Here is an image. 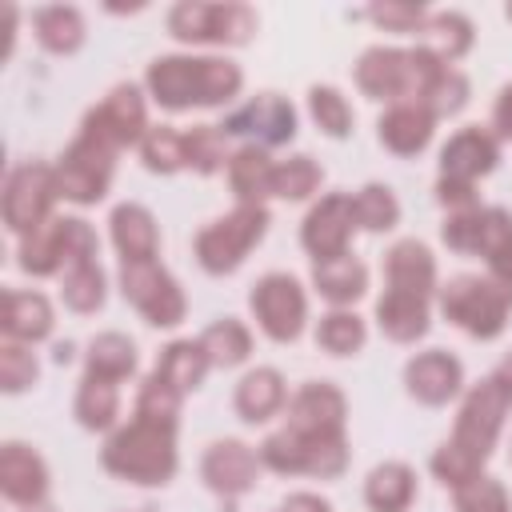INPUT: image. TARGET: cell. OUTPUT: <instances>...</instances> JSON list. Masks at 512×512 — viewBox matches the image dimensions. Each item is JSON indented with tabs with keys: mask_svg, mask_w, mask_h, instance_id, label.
Wrapping results in <instances>:
<instances>
[{
	"mask_svg": "<svg viewBox=\"0 0 512 512\" xmlns=\"http://www.w3.org/2000/svg\"><path fill=\"white\" fill-rule=\"evenodd\" d=\"M148 92L160 108L184 112L192 104H224L240 92V68L220 56H160L148 64Z\"/></svg>",
	"mask_w": 512,
	"mask_h": 512,
	"instance_id": "obj_1",
	"label": "cell"
},
{
	"mask_svg": "<svg viewBox=\"0 0 512 512\" xmlns=\"http://www.w3.org/2000/svg\"><path fill=\"white\" fill-rule=\"evenodd\" d=\"M104 468L132 484H168L176 472V416L140 412L104 444Z\"/></svg>",
	"mask_w": 512,
	"mask_h": 512,
	"instance_id": "obj_2",
	"label": "cell"
},
{
	"mask_svg": "<svg viewBox=\"0 0 512 512\" xmlns=\"http://www.w3.org/2000/svg\"><path fill=\"white\" fill-rule=\"evenodd\" d=\"M444 76V64L424 48H368L356 64V84L372 100H396V104H424L436 80Z\"/></svg>",
	"mask_w": 512,
	"mask_h": 512,
	"instance_id": "obj_3",
	"label": "cell"
},
{
	"mask_svg": "<svg viewBox=\"0 0 512 512\" xmlns=\"http://www.w3.org/2000/svg\"><path fill=\"white\" fill-rule=\"evenodd\" d=\"M512 408V356L488 376L480 380L464 404H460V416H456V432L448 444H456L460 452H468L472 460H488V452L496 448V436L504 428V412Z\"/></svg>",
	"mask_w": 512,
	"mask_h": 512,
	"instance_id": "obj_4",
	"label": "cell"
},
{
	"mask_svg": "<svg viewBox=\"0 0 512 512\" xmlns=\"http://www.w3.org/2000/svg\"><path fill=\"white\" fill-rule=\"evenodd\" d=\"M264 232H268V208L264 204H240L228 216L212 220L196 236V260L204 272L224 276V272L240 268V260L252 252V244H260Z\"/></svg>",
	"mask_w": 512,
	"mask_h": 512,
	"instance_id": "obj_5",
	"label": "cell"
},
{
	"mask_svg": "<svg viewBox=\"0 0 512 512\" xmlns=\"http://www.w3.org/2000/svg\"><path fill=\"white\" fill-rule=\"evenodd\" d=\"M260 464H268L280 476L308 472V476L332 480L348 468V444L344 436H304V432L280 428L260 444Z\"/></svg>",
	"mask_w": 512,
	"mask_h": 512,
	"instance_id": "obj_6",
	"label": "cell"
},
{
	"mask_svg": "<svg viewBox=\"0 0 512 512\" xmlns=\"http://www.w3.org/2000/svg\"><path fill=\"white\" fill-rule=\"evenodd\" d=\"M508 296L492 284V280H480V276H452L444 288H440V308L444 316L464 328L468 336L476 340H496L508 324Z\"/></svg>",
	"mask_w": 512,
	"mask_h": 512,
	"instance_id": "obj_7",
	"label": "cell"
},
{
	"mask_svg": "<svg viewBox=\"0 0 512 512\" xmlns=\"http://www.w3.org/2000/svg\"><path fill=\"white\" fill-rule=\"evenodd\" d=\"M168 28L184 44H244L256 32L248 4H196L184 0L168 12Z\"/></svg>",
	"mask_w": 512,
	"mask_h": 512,
	"instance_id": "obj_8",
	"label": "cell"
},
{
	"mask_svg": "<svg viewBox=\"0 0 512 512\" xmlns=\"http://www.w3.org/2000/svg\"><path fill=\"white\" fill-rule=\"evenodd\" d=\"M120 288H124V300H132V308L148 324L172 328L184 320V308H188L184 292L156 260H120Z\"/></svg>",
	"mask_w": 512,
	"mask_h": 512,
	"instance_id": "obj_9",
	"label": "cell"
},
{
	"mask_svg": "<svg viewBox=\"0 0 512 512\" xmlns=\"http://www.w3.org/2000/svg\"><path fill=\"white\" fill-rule=\"evenodd\" d=\"M56 196H60L56 168L36 164V160L12 168L8 184H4V224L20 236L36 232L40 224H48V208Z\"/></svg>",
	"mask_w": 512,
	"mask_h": 512,
	"instance_id": "obj_10",
	"label": "cell"
},
{
	"mask_svg": "<svg viewBox=\"0 0 512 512\" xmlns=\"http://www.w3.org/2000/svg\"><path fill=\"white\" fill-rule=\"evenodd\" d=\"M84 136L100 140L104 148L120 152L128 144H140L144 132H148V120H144V100H140V88L136 84H116L88 116H84Z\"/></svg>",
	"mask_w": 512,
	"mask_h": 512,
	"instance_id": "obj_11",
	"label": "cell"
},
{
	"mask_svg": "<svg viewBox=\"0 0 512 512\" xmlns=\"http://www.w3.org/2000/svg\"><path fill=\"white\" fill-rule=\"evenodd\" d=\"M112 148H104L100 140L92 136H76L72 148L60 156L56 164V184H60V196L64 200H76V204H96L104 192H108V180H112Z\"/></svg>",
	"mask_w": 512,
	"mask_h": 512,
	"instance_id": "obj_12",
	"label": "cell"
},
{
	"mask_svg": "<svg viewBox=\"0 0 512 512\" xmlns=\"http://www.w3.org/2000/svg\"><path fill=\"white\" fill-rule=\"evenodd\" d=\"M248 304H252L260 328H264L276 344H288V340L300 336L308 304H304L300 284H296L288 272H268V276H260V280L252 284Z\"/></svg>",
	"mask_w": 512,
	"mask_h": 512,
	"instance_id": "obj_13",
	"label": "cell"
},
{
	"mask_svg": "<svg viewBox=\"0 0 512 512\" xmlns=\"http://www.w3.org/2000/svg\"><path fill=\"white\" fill-rule=\"evenodd\" d=\"M96 232L72 216V252H68V264H64V304L72 312H96L104 304V272L96 264Z\"/></svg>",
	"mask_w": 512,
	"mask_h": 512,
	"instance_id": "obj_14",
	"label": "cell"
},
{
	"mask_svg": "<svg viewBox=\"0 0 512 512\" xmlns=\"http://www.w3.org/2000/svg\"><path fill=\"white\" fill-rule=\"evenodd\" d=\"M496 160H500V140L488 128H480V124L460 128L440 152V180L472 188L480 176H488L496 168Z\"/></svg>",
	"mask_w": 512,
	"mask_h": 512,
	"instance_id": "obj_15",
	"label": "cell"
},
{
	"mask_svg": "<svg viewBox=\"0 0 512 512\" xmlns=\"http://www.w3.org/2000/svg\"><path fill=\"white\" fill-rule=\"evenodd\" d=\"M352 228H356L352 196H344V192L324 196V200L304 216V228H300V240H304V248L312 252V264L348 256V236H352Z\"/></svg>",
	"mask_w": 512,
	"mask_h": 512,
	"instance_id": "obj_16",
	"label": "cell"
},
{
	"mask_svg": "<svg viewBox=\"0 0 512 512\" xmlns=\"http://www.w3.org/2000/svg\"><path fill=\"white\" fill-rule=\"evenodd\" d=\"M440 236L456 252H480L492 260L512 240V216L504 208H464L444 220Z\"/></svg>",
	"mask_w": 512,
	"mask_h": 512,
	"instance_id": "obj_17",
	"label": "cell"
},
{
	"mask_svg": "<svg viewBox=\"0 0 512 512\" xmlns=\"http://www.w3.org/2000/svg\"><path fill=\"white\" fill-rule=\"evenodd\" d=\"M220 128H224V136H256L260 144H288L296 136V112L284 96L264 92V96L248 100L244 108L228 112Z\"/></svg>",
	"mask_w": 512,
	"mask_h": 512,
	"instance_id": "obj_18",
	"label": "cell"
},
{
	"mask_svg": "<svg viewBox=\"0 0 512 512\" xmlns=\"http://www.w3.org/2000/svg\"><path fill=\"white\" fill-rule=\"evenodd\" d=\"M344 412H348V404H344L340 388L312 380L292 396L284 428L304 432V436H344Z\"/></svg>",
	"mask_w": 512,
	"mask_h": 512,
	"instance_id": "obj_19",
	"label": "cell"
},
{
	"mask_svg": "<svg viewBox=\"0 0 512 512\" xmlns=\"http://www.w3.org/2000/svg\"><path fill=\"white\" fill-rule=\"evenodd\" d=\"M256 468H260V460L240 440H216L204 452V464H200L208 488L220 492V496H228V500L240 496V492H248L256 484Z\"/></svg>",
	"mask_w": 512,
	"mask_h": 512,
	"instance_id": "obj_20",
	"label": "cell"
},
{
	"mask_svg": "<svg viewBox=\"0 0 512 512\" xmlns=\"http://www.w3.org/2000/svg\"><path fill=\"white\" fill-rule=\"evenodd\" d=\"M0 488H4V496H8L12 504H20V508L44 504V496H48L44 460H40L32 448L16 444V440L4 444V448H0Z\"/></svg>",
	"mask_w": 512,
	"mask_h": 512,
	"instance_id": "obj_21",
	"label": "cell"
},
{
	"mask_svg": "<svg viewBox=\"0 0 512 512\" xmlns=\"http://www.w3.org/2000/svg\"><path fill=\"white\" fill-rule=\"evenodd\" d=\"M404 380H408V392L424 404H444L460 392V380H464V368L456 356H448L444 348H432V352H420L416 360H408L404 368Z\"/></svg>",
	"mask_w": 512,
	"mask_h": 512,
	"instance_id": "obj_22",
	"label": "cell"
},
{
	"mask_svg": "<svg viewBox=\"0 0 512 512\" xmlns=\"http://www.w3.org/2000/svg\"><path fill=\"white\" fill-rule=\"evenodd\" d=\"M72 252V216H56L48 224H40L36 232H28L20 240V268L32 276H52L68 264Z\"/></svg>",
	"mask_w": 512,
	"mask_h": 512,
	"instance_id": "obj_23",
	"label": "cell"
},
{
	"mask_svg": "<svg viewBox=\"0 0 512 512\" xmlns=\"http://www.w3.org/2000/svg\"><path fill=\"white\" fill-rule=\"evenodd\" d=\"M384 280L396 292H412L428 300L436 288V260L420 240H400L384 256Z\"/></svg>",
	"mask_w": 512,
	"mask_h": 512,
	"instance_id": "obj_24",
	"label": "cell"
},
{
	"mask_svg": "<svg viewBox=\"0 0 512 512\" xmlns=\"http://www.w3.org/2000/svg\"><path fill=\"white\" fill-rule=\"evenodd\" d=\"M432 124L436 116L424 104H392L376 128H380V144H388L396 156H416L432 140Z\"/></svg>",
	"mask_w": 512,
	"mask_h": 512,
	"instance_id": "obj_25",
	"label": "cell"
},
{
	"mask_svg": "<svg viewBox=\"0 0 512 512\" xmlns=\"http://www.w3.org/2000/svg\"><path fill=\"white\" fill-rule=\"evenodd\" d=\"M376 320H380V332L396 344H412L428 332V300L424 296H412V292H396V288H384V296L376 300Z\"/></svg>",
	"mask_w": 512,
	"mask_h": 512,
	"instance_id": "obj_26",
	"label": "cell"
},
{
	"mask_svg": "<svg viewBox=\"0 0 512 512\" xmlns=\"http://www.w3.org/2000/svg\"><path fill=\"white\" fill-rule=\"evenodd\" d=\"M0 328L12 340H44L52 332V304L40 292H4V312H0Z\"/></svg>",
	"mask_w": 512,
	"mask_h": 512,
	"instance_id": "obj_27",
	"label": "cell"
},
{
	"mask_svg": "<svg viewBox=\"0 0 512 512\" xmlns=\"http://www.w3.org/2000/svg\"><path fill=\"white\" fill-rule=\"evenodd\" d=\"M112 244L120 248V260H152L156 256V220L140 204H120L112 212Z\"/></svg>",
	"mask_w": 512,
	"mask_h": 512,
	"instance_id": "obj_28",
	"label": "cell"
},
{
	"mask_svg": "<svg viewBox=\"0 0 512 512\" xmlns=\"http://www.w3.org/2000/svg\"><path fill=\"white\" fill-rule=\"evenodd\" d=\"M364 500L372 512H408L416 500V476L408 464H380L364 480Z\"/></svg>",
	"mask_w": 512,
	"mask_h": 512,
	"instance_id": "obj_29",
	"label": "cell"
},
{
	"mask_svg": "<svg viewBox=\"0 0 512 512\" xmlns=\"http://www.w3.org/2000/svg\"><path fill=\"white\" fill-rule=\"evenodd\" d=\"M272 172H276V164H272L268 152L256 148V144L240 148V152L228 160V184H232V192L240 196V204H260L264 196H272Z\"/></svg>",
	"mask_w": 512,
	"mask_h": 512,
	"instance_id": "obj_30",
	"label": "cell"
},
{
	"mask_svg": "<svg viewBox=\"0 0 512 512\" xmlns=\"http://www.w3.org/2000/svg\"><path fill=\"white\" fill-rule=\"evenodd\" d=\"M420 48L432 52L440 64L460 60L472 48V24L460 12H432L420 28Z\"/></svg>",
	"mask_w": 512,
	"mask_h": 512,
	"instance_id": "obj_31",
	"label": "cell"
},
{
	"mask_svg": "<svg viewBox=\"0 0 512 512\" xmlns=\"http://www.w3.org/2000/svg\"><path fill=\"white\" fill-rule=\"evenodd\" d=\"M312 280H316V292L332 304H352L356 296H364L368 288V268L352 256H336V260H320L312 264Z\"/></svg>",
	"mask_w": 512,
	"mask_h": 512,
	"instance_id": "obj_32",
	"label": "cell"
},
{
	"mask_svg": "<svg viewBox=\"0 0 512 512\" xmlns=\"http://www.w3.org/2000/svg\"><path fill=\"white\" fill-rule=\"evenodd\" d=\"M32 28H36V40L48 48V52H76L84 44V16L68 4H48V8H36L32 12Z\"/></svg>",
	"mask_w": 512,
	"mask_h": 512,
	"instance_id": "obj_33",
	"label": "cell"
},
{
	"mask_svg": "<svg viewBox=\"0 0 512 512\" xmlns=\"http://www.w3.org/2000/svg\"><path fill=\"white\" fill-rule=\"evenodd\" d=\"M284 404V380L276 368H256L240 380L236 388V412L248 420V424H260L268 420L276 408Z\"/></svg>",
	"mask_w": 512,
	"mask_h": 512,
	"instance_id": "obj_34",
	"label": "cell"
},
{
	"mask_svg": "<svg viewBox=\"0 0 512 512\" xmlns=\"http://www.w3.org/2000/svg\"><path fill=\"white\" fill-rule=\"evenodd\" d=\"M208 364H212V360H208V352L200 348V340H172V344L164 348L156 372H160L176 392H192V388L204 380Z\"/></svg>",
	"mask_w": 512,
	"mask_h": 512,
	"instance_id": "obj_35",
	"label": "cell"
},
{
	"mask_svg": "<svg viewBox=\"0 0 512 512\" xmlns=\"http://www.w3.org/2000/svg\"><path fill=\"white\" fill-rule=\"evenodd\" d=\"M120 412V392H116V380L108 376H96V372H84L80 380V392H76V420L84 428H108Z\"/></svg>",
	"mask_w": 512,
	"mask_h": 512,
	"instance_id": "obj_36",
	"label": "cell"
},
{
	"mask_svg": "<svg viewBox=\"0 0 512 512\" xmlns=\"http://www.w3.org/2000/svg\"><path fill=\"white\" fill-rule=\"evenodd\" d=\"M200 348L208 352V360L212 364H220V368H232V364H240V360H248V352H252V336H248V328L240 324V320H216L204 336H200Z\"/></svg>",
	"mask_w": 512,
	"mask_h": 512,
	"instance_id": "obj_37",
	"label": "cell"
},
{
	"mask_svg": "<svg viewBox=\"0 0 512 512\" xmlns=\"http://www.w3.org/2000/svg\"><path fill=\"white\" fill-rule=\"evenodd\" d=\"M132 368H136V348H132L128 336L104 332V336L92 340V348H88V372L108 376V380L120 384L124 376H132Z\"/></svg>",
	"mask_w": 512,
	"mask_h": 512,
	"instance_id": "obj_38",
	"label": "cell"
},
{
	"mask_svg": "<svg viewBox=\"0 0 512 512\" xmlns=\"http://www.w3.org/2000/svg\"><path fill=\"white\" fill-rule=\"evenodd\" d=\"M140 156L152 172H176V168H188V144H184V132L168 128V124H156L144 132L140 140Z\"/></svg>",
	"mask_w": 512,
	"mask_h": 512,
	"instance_id": "obj_39",
	"label": "cell"
},
{
	"mask_svg": "<svg viewBox=\"0 0 512 512\" xmlns=\"http://www.w3.org/2000/svg\"><path fill=\"white\" fill-rule=\"evenodd\" d=\"M352 216L360 228L368 232H388L396 220H400V204L392 196V188L384 184H364L356 196H352Z\"/></svg>",
	"mask_w": 512,
	"mask_h": 512,
	"instance_id": "obj_40",
	"label": "cell"
},
{
	"mask_svg": "<svg viewBox=\"0 0 512 512\" xmlns=\"http://www.w3.org/2000/svg\"><path fill=\"white\" fill-rule=\"evenodd\" d=\"M320 180H324V172H320V164L312 156H292V160L276 164V172H272V196L304 200V196H312L320 188Z\"/></svg>",
	"mask_w": 512,
	"mask_h": 512,
	"instance_id": "obj_41",
	"label": "cell"
},
{
	"mask_svg": "<svg viewBox=\"0 0 512 512\" xmlns=\"http://www.w3.org/2000/svg\"><path fill=\"white\" fill-rule=\"evenodd\" d=\"M224 128L216 124H196L192 132H184V144H188V168H196L200 176H212L224 168Z\"/></svg>",
	"mask_w": 512,
	"mask_h": 512,
	"instance_id": "obj_42",
	"label": "cell"
},
{
	"mask_svg": "<svg viewBox=\"0 0 512 512\" xmlns=\"http://www.w3.org/2000/svg\"><path fill=\"white\" fill-rule=\"evenodd\" d=\"M316 344L332 356H348L364 344V320L356 312H328L316 328Z\"/></svg>",
	"mask_w": 512,
	"mask_h": 512,
	"instance_id": "obj_43",
	"label": "cell"
},
{
	"mask_svg": "<svg viewBox=\"0 0 512 512\" xmlns=\"http://www.w3.org/2000/svg\"><path fill=\"white\" fill-rule=\"evenodd\" d=\"M308 108H312V120L328 132V136H348L352 132V108L348 100L336 92V88H312L308 92Z\"/></svg>",
	"mask_w": 512,
	"mask_h": 512,
	"instance_id": "obj_44",
	"label": "cell"
},
{
	"mask_svg": "<svg viewBox=\"0 0 512 512\" xmlns=\"http://www.w3.org/2000/svg\"><path fill=\"white\" fill-rule=\"evenodd\" d=\"M456 512H512V504L500 480L476 476L472 484L456 488Z\"/></svg>",
	"mask_w": 512,
	"mask_h": 512,
	"instance_id": "obj_45",
	"label": "cell"
},
{
	"mask_svg": "<svg viewBox=\"0 0 512 512\" xmlns=\"http://www.w3.org/2000/svg\"><path fill=\"white\" fill-rule=\"evenodd\" d=\"M432 472L444 488H464L480 476V460H472L468 452H460L456 444H444L436 456H432Z\"/></svg>",
	"mask_w": 512,
	"mask_h": 512,
	"instance_id": "obj_46",
	"label": "cell"
},
{
	"mask_svg": "<svg viewBox=\"0 0 512 512\" xmlns=\"http://www.w3.org/2000/svg\"><path fill=\"white\" fill-rule=\"evenodd\" d=\"M360 16L376 20V24H380V28H388V32H420V28H424V20H428V12H424L420 4H404V0L372 4V8H364Z\"/></svg>",
	"mask_w": 512,
	"mask_h": 512,
	"instance_id": "obj_47",
	"label": "cell"
},
{
	"mask_svg": "<svg viewBox=\"0 0 512 512\" xmlns=\"http://www.w3.org/2000/svg\"><path fill=\"white\" fill-rule=\"evenodd\" d=\"M36 356L20 344V340H12V344H4L0 348V384H4V392H20V388H28L32 380H36Z\"/></svg>",
	"mask_w": 512,
	"mask_h": 512,
	"instance_id": "obj_48",
	"label": "cell"
},
{
	"mask_svg": "<svg viewBox=\"0 0 512 512\" xmlns=\"http://www.w3.org/2000/svg\"><path fill=\"white\" fill-rule=\"evenodd\" d=\"M468 104V80H464V72H456V68H444V76L436 80V88L428 92V100H424V108L440 120V116H452V112H460Z\"/></svg>",
	"mask_w": 512,
	"mask_h": 512,
	"instance_id": "obj_49",
	"label": "cell"
},
{
	"mask_svg": "<svg viewBox=\"0 0 512 512\" xmlns=\"http://www.w3.org/2000/svg\"><path fill=\"white\" fill-rule=\"evenodd\" d=\"M488 268H492V284L512 300V240H508V244L488 260Z\"/></svg>",
	"mask_w": 512,
	"mask_h": 512,
	"instance_id": "obj_50",
	"label": "cell"
},
{
	"mask_svg": "<svg viewBox=\"0 0 512 512\" xmlns=\"http://www.w3.org/2000/svg\"><path fill=\"white\" fill-rule=\"evenodd\" d=\"M492 120H496V128H500V136H508L512 140V84L496 96V108H492Z\"/></svg>",
	"mask_w": 512,
	"mask_h": 512,
	"instance_id": "obj_51",
	"label": "cell"
},
{
	"mask_svg": "<svg viewBox=\"0 0 512 512\" xmlns=\"http://www.w3.org/2000/svg\"><path fill=\"white\" fill-rule=\"evenodd\" d=\"M284 512H332V508L312 492H296V496L284 500Z\"/></svg>",
	"mask_w": 512,
	"mask_h": 512,
	"instance_id": "obj_52",
	"label": "cell"
},
{
	"mask_svg": "<svg viewBox=\"0 0 512 512\" xmlns=\"http://www.w3.org/2000/svg\"><path fill=\"white\" fill-rule=\"evenodd\" d=\"M52 356H56V364H68V360H72V344H68V340H64V344H56V348H52Z\"/></svg>",
	"mask_w": 512,
	"mask_h": 512,
	"instance_id": "obj_53",
	"label": "cell"
},
{
	"mask_svg": "<svg viewBox=\"0 0 512 512\" xmlns=\"http://www.w3.org/2000/svg\"><path fill=\"white\" fill-rule=\"evenodd\" d=\"M24 512H52V508H44V504H36V508H24Z\"/></svg>",
	"mask_w": 512,
	"mask_h": 512,
	"instance_id": "obj_54",
	"label": "cell"
},
{
	"mask_svg": "<svg viewBox=\"0 0 512 512\" xmlns=\"http://www.w3.org/2000/svg\"><path fill=\"white\" fill-rule=\"evenodd\" d=\"M508 20H512V4H508Z\"/></svg>",
	"mask_w": 512,
	"mask_h": 512,
	"instance_id": "obj_55",
	"label": "cell"
}]
</instances>
